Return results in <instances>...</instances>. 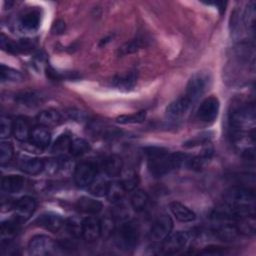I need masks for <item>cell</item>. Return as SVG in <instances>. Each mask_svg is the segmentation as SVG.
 <instances>
[{"label":"cell","mask_w":256,"mask_h":256,"mask_svg":"<svg viewBox=\"0 0 256 256\" xmlns=\"http://www.w3.org/2000/svg\"><path fill=\"white\" fill-rule=\"evenodd\" d=\"M202 254H212V255H219V254H223L225 253V251L222 249V247H215V246H211V247H207L205 248L203 251H201Z\"/></svg>","instance_id":"46"},{"label":"cell","mask_w":256,"mask_h":256,"mask_svg":"<svg viewBox=\"0 0 256 256\" xmlns=\"http://www.w3.org/2000/svg\"><path fill=\"white\" fill-rule=\"evenodd\" d=\"M14 208L16 211V216L23 221L28 219L33 214L36 208V202L34 198L30 196H23L16 201Z\"/></svg>","instance_id":"15"},{"label":"cell","mask_w":256,"mask_h":256,"mask_svg":"<svg viewBox=\"0 0 256 256\" xmlns=\"http://www.w3.org/2000/svg\"><path fill=\"white\" fill-rule=\"evenodd\" d=\"M30 138L34 146H37L39 148H44L50 144L51 133L47 127L40 125L32 129Z\"/></svg>","instance_id":"20"},{"label":"cell","mask_w":256,"mask_h":256,"mask_svg":"<svg viewBox=\"0 0 256 256\" xmlns=\"http://www.w3.org/2000/svg\"><path fill=\"white\" fill-rule=\"evenodd\" d=\"M237 229L240 234L254 235L255 234V217L254 214L243 216L236 220Z\"/></svg>","instance_id":"27"},{"label":"cell","mask_w":256,"mask_h":256,"mask_svg":"<svg viewBox=\"0 0 256 256\" xmlns=\"http://www.w3.org/2000/svg\"><path fill=\"white\" fill-rule=\"evenodd\" d=\"M36 120L39 123V125L49 128V127H54L59 125L62 122V117L58 111L54 109H48V110L41 111L37 115Z\"/></svg>","instance_id":"22"},{"label":"cell","mask_w":256,"mask_h":256,"mask_svg":"<svg viewBox=\"0 0 256 256\" xmlns=\"http://www.w3.org/2000/svg\"><path fill=\"white\" fill-rule=\"evenodd\" d=\"M169 207L172 214L180 222H191L196 218V214L191 209H189L187 206L183 205L180 202L173 201L169 204Z\"/></svg>","instance_id":"21"},{"label":"cell","mask_w":256,"mask_h":256,"mask_svg":"<svg viewBox=\"0 0 256 256\" xmlns=\"http://www.w3.org/2000/svg\"><path fill=\"white\" fill-rule=\"evenodd\" d=\"M40 12L38 10H30L20 18V27L26 32H34L40 26Z\"/></svg>","instance_id":"18"},{"label":"cell","mask_w":256,"mask_h":256,"mask_svg":"<svg viewBox=\"0 0 256 256\" xmlns=\"http://www.w3.org/2000/svg\"><path fill=\"white\" fill-rule=\"evenodd\" d=\"M254 121L255 109L253 104L239 106L230 112L229 123L232 134L244 133L250 124H254Z\"/></svg>","instance_id":"2"},{"label":"cell","mask_w":256,"mask_h":256,"mask_svg":"<svg viewBox=\"0 0 256 256\" xmlns=\"http://www.w3.org/2000/svg\"><path fill=\"white\" fill-rule=\"evenodd\" d=\"M143 42L141 39H135L132 40L130 42L125 43L120 49H119V53L121 55H126V54H130V53H134L136 51H138L142 46H143Z\"/></svg>","instance_id":"38"},{"label":"cell","mask_w":256,"mask_h":256,"mask_svg":"<svg viewBox=\"0 0 256 256\" xmlns=\"http://www.w3.org/2000/svg\"><path fill=\"white\" fill-rule=\"evenodd\" d=\"M243 23L248 30L253 31L254 29V22H255V3L250 2L243 14Z\"/></svg>","instance_id":"35"},{"label":"cell","mask_w":256,"mask_h":256,"mask_svg":"<svg viewBox=\"0 0 256 256\" xmlns=\"http://www.w3.org/2000/svg\"><path fill=\"white\" fill-rule=\"evenodd\" d=\"M193 104L194 103L184 94L168 105L166 109V114L169 118L178 119L182 117Z\"/></svg>","instance_id":"11"},{"label":"cell","mask_w":256,"mask_h":256,"mask_svg":"<svg viewBox=\"0 0 256 256\" xmlns=\"http://www.w3.org/2000/svg\"><path fill=\"white\" fill-rule=\"evenodd\" d=\"M148 201H149L148 195L143 190H134L130 200L132 208L137 212L143 211L146 208Z\"/></svg>","instance_id":"28"},{"label":"cell","mask_w":256,"mask_h":256,"mask_svg":"<svg viewBox=\"0 0 256 256\" xmlns=\"http://www.w3.org/2000/svg\"><path fill=\"white\" fill-rule=\"evenodd\" d=\"M45 99V95L38 90H26L19 92L15 96V101L27 107H35L41 104Z\"/></svg>","instance_id":"13"},{"label":"cell","mask_w":256,"mask_h":256,"mask_svg":"<svg viewBox=\"0 0 256 256\" xmlns=\"http://www.w3.org/2000/svg\"><path fill=\"white\" fill-rule=\"evenodd\" d=\"M76 208L81 213L89 214V215H96L102 210L103 206L100 201L95 200L90 197L83 196L77 200Z\"/></svg>","instance_id":"17"},{"label":"cell","mask_w":256,"mask_h":256,"mask_svg":"<svg viewBox=\"0 0 256 256\" xmlns=\"http://www.w3.org/2000/svg\"><path fill=\"white\" fill-rule=\"evenodd\" d=\"M67 114L69 115V117L73 120H77V121H82L85 118V114L84 112L80 111V110H75V109H70L69 112H67Z\"/></svg>","instance_id":"45"},{"label":"cell","mask_w":256,"mask_h":256,"mask_svg":"<svg viewBox=\"0 0 256 256\" xmlns=\"http://www.w3.org/2000/svg\"><path fill=\"white\" fill-rule=\"evenodd\" d=\"M173 221L167 215H162L156 219L150 230V238L155 242H162L171 233Z\"/></svg>","instance_id":"8"},{"label":"cell","mask_w":256,"mask_h":256,"mask_svg":"<svg viewBox=\"0 0 256 256\" xmlns=\"http://www.w3.org/2000/svg\"><path fill=\"white\" fill-rule=\"evenodd\" d=\"M211 156H212V150H210V149L204 150L200 155H198L194 158H190L187 166L193 170H201L207 164V162L210 160Z\"/></svg>","instance_id":"29"},{"label":"cell","mask_w":256,"mask_h":256,"mask_svg":"<svg viewBox=\"0 0 256 256\" xmlns=\"http://www.w3.org/2000/svg\"><path fill=\"white\" fill-rule=\"evenodd\" d=\"M211 136H209V133L206 132V133H203L201 135H198L196 136L195 138L193 139H190L189 141L185 142L184 146L185 147H194V146H197V145H201L202 143H206L210 140Z\"/></svg>","instance_id":"43"},{"label":"cell","mask_w":256,"mask_h":256,"mask_svg":"<svg viewBox=\"0 0 256 256\" xmlns=\"http://www.w3.org/2000/svg\"><path fill=\"white\" fill-rule=\"evenodd\" d=\"M0 45H1V48L3 50L7 51V52H10V53H18V52H20L19 43H15L11 39L7 38L4 34H1Z\"/></svg>","instance_id":"41"},{"label":"cell","mask_w":256,"mask_h":256,"mask_svg":"<svg viewBox=\"0 0 256 256\" xmlns=\"http://www.w3.org/2000/svg\"><path fill=\"white\" fill-rule=\"evenodd\" d=\"M82 222L83 221H79L76 218L68 219L66 222V227L68 232L74 237L82 236Z\"/></svg>","instance_id":"39"},{"label":"cell","mask_w":256,"mask_h":256,"mask_svg":"<svg viewBox=\"0 0 256 256\" xmlns=\"http://www.w3.org/2000/svg\"><path fill=\"white\" fill-rule=\"evenodd\" d=\"M123 169V160L118 155L108 156L103 163V170L106 175L110 177L119 176Z\"/></svg>","instance_id":"23"},{"label":"cell","mask_w":256,"mask_h":256,"mask_svg":"<svg viewBox=\"0 0 256 256\" xmlns=\"http://www.w3.org/2000/svg\"><path fill=\"white\" fill-rule=\"evenodd\" d=\"M121 183H122L124 189L126 190V192H130V191H134L136 189V187L139 183V179L135 173H129L121 180Z\"/></svg>","instance_id":"40"},{"label":"cell","mask_w":256,"mask_h":256,"mask_svg":"<svg viewBox=\"0 0 256 256\" xmlns=\"http://www.w3.org/2000/svg\"><path fill=\"white\" fill-rule=\"evenodd\" d=\"M137 82V72L136 71H130L124 74H120L115 76L111 84L115 88L121 90V91H129L133 89Z\"/></svg>","instance_id":"16"},{"label":"cell","mask_w":256,"mask_h":256,"mask_svg":"<svg viewBox=\"0 0 256 256\" xmlns=\"http://www.w3.org/2000/svg\"><path fill=\"white\" fill-rule=\"evenodd\" d=\"M140 231L137 222L123 221L116 232L115 241L117 246L122 250L134 249L139 241Z\"/></svg>","instance_id":"3"},{"label":"cell","mask_w":256,"mask_h":256,"mask_svg":"<svg viewBox=\"0 0 256 256\" xmlns=\"http://www.w3.org/2000/svg\"><path fill=\"white\" fill-rule=\"evenodd\" d=\"M97 167L92 162H82L78 164L74 172V180L79 187H88L96 178Z\"/></svg>","instance_id":"6"},{"label":"cell","mask_w":256,"mask_h":256,"mask_svg":"<svg viewBox=\"0 0 256 256\" xmlns=\"http://www.w3.org/2000/svg\"><path fill=\"white\" fill-rule=\"evenodd\" d=\"M190 234L186 231H177L164 239L160 245H158V253L161 254H175L182 250L188 243Z\"/></svg>","instance_id":"4"},{"label":"cell","mask_w":256,"mask_h":256,"mask_svg":"<svg viewBox=\"0 0 256 256\" xmlns=\"http://www.w3.org/2000/svg\"><path fill=\"white\" fill-rule=\"evenodd\" d=\"M71 142H72V140H71L69 135L62 134L54 142V144L52 146V151L54 153H58V154L64 153L66 151H69Z\"/></svg>","instance_id":"33"},{"label":"cell","mask_w":256,"mask_h":256,"mask_svg":"<svg viewBox=\"0 0 256 256\" xmlns=\"http://www.w3.org/2000/svg\"><path fill=\"white\" fill-rule=\"evenodd\" d=\"M31 131L29 121L25 117L20 116L13 121V135L18 141H27L30 138Z\"/></svg>","instance_id":"19"},{"label":"cell","mask_w":256,"mask_h":256,"mask_svg":"<svg viewBox=\"0 0 256 256\" xmlns=\"http://www.w3.org/2000/svg\"><path fill=\"white\" fill-rule=\"evenodd\" d=\"M20 169L31 175H36L41 173L44 170L45 163L42 159L36 157H29V156H21L18 161Z\"/></svg>","instance_id":"14"},{"label":"cell","mask_w":256,"mask_h":256,"mask_svg":"<svg viewBox=\"0 0 256 256\" xmlns=\"http://www.w3.org/2000/svg\"><path fill=\"white\" fill-rule=\"evenodd\" d=\"M126 193V190L124 189L121 181H114V182H109L108 190L106 197L108 200L114 204L120 203Z\"/></svg>","instance_id":"26"},{"label":"cell","mask_w":256,"mask_h":256,"mask_svg":"<svg viewBox=\"0 0 256 256\" xmlns=\"http://www.w3.org/2000/svg\"><path fill=\"white\" fill-rule=\"evenodd\" d=\"M209 81V76L206 73L198 72L194 74L187 83L185 95L195 103L206 92Z\"/></svg>","instance_id":"5"},{"label":"cell","mask_w":256,"mask_h":256,"mask_svg":"<svg viewBox=\"0 0 256 256\" xmlns=\"http://www.w3.org/2000/svg\"><path fill=\"white\" fill-rule=\"evenodd\" d=\"M53 28H55V33H61L64 31L65 29V25L63 22H56L54 25H53Z\"/></svg>","instance_id":"47"},{"label":"cell","mask_w":256,"mask_h":256,"mask_svg":"<svg viewBox=\"0 0 256 256\" xmlns=\"http://www.w3.org/2000/svg\"><path fill=\"white\" fill-rule=\"evenodd\" d=\"M108 186H109L108 181H106L103 178H97V176H96L94 181L88 187H89L90 193L92 195L97 196V197H102V196H106Z\"/></svg>","instance_id":"31"},{"label":"cell","mask_w":256,"mask_h":256,"mask_svg":"<svg viewBox=\"0 0 256 256\" xmlns=\"http://www.w3.org/2000/svg\"><path fill=\"white\" fill-rule=\"evenodd\" d=\"M13 154H14V150H13L11 143L2 141L1 145H0V162H1V164H5V163L9 162L12 159Z\"/></svg>","instance_id":"37"},{"label":"cell","mask_w":256,"mask_h":256,"mask_svg":"<svg viewBox=\"0 0 256 256\" xmlns=\"http://www.w3.org/2000/svg\"><path fill=\"white\" fill-rule=\"evenodd\" d=\"M21 219H19L17 216L14 219H10V220H6L4 222H2L1 224V234L2 236H13L15 235L19 228H20V223H21Z\"/></svg>","instance_id":"32"},{"label":"cell","mask_w":256,"mask_h":256,"mask_svg":"<svg viewBox=\"0 0 256 256\" xmlns=\"http://www.w3.org/2000/svg\"><path fill=\"white\" fill-rule=\"evenodd\" d=\"M1 80L2 82L5 81H11V82H16V81H21L22 80V74L10 67H7L5 65H1Z\"/></svg>","instance_id":"34"},{"label":"cell","mask_w":256,"mask_h":256,"mask_svg":"<svg viewBox=\"0 0 256 256\" xmlns=\"http://www.w3.org/2000/svg\"><path fill=\"white\" fill-rule=\"evenodd\" d=\"M219 100L216 97L206 98L199 106L197 118L205 123H212L218 116Z\"/></svg>","instance_id":"9"},{"label":"cell","mask_w":256,"mask_h":256,"mask_svg":"<svg viewBox=\"0 0 256 256\" xmlns=\"http://www.w3.org/2000/svg\"><path fill=\"white\" fill-rule=\"evenodd\" d=\"M55 242L46 235H36L31 238L28 244V251L34 256L50 254L55 248Z\"/></svg>","instance_id":"7"},{"label":"cell","mask_w":256,"mask_h":256,"mask_svg":"<svg viewBox=\"0 0 256 256\" xmlns=\"http://www.w3.org/2000/svg\"><path fill=\"white\" fill-rule=\"evenodd\" d=\"M146 118L145 111H139L130 115H121L116 118V121L121 124H129V123H141Z\"/></svg>","instance_id":"36"},{"label":"cell","mask_w":256,"mask_h":256,"mask_svg":"<svg viewBox=\"0 0 256 256\" xmlns=\"http://www.w3.org/2000/svg\"><path fill=\"white\" fill-rule=\"evenodd\" d=\"M24 185V178L20 175H7L3 177L1 188L7 193H17Z\"/></svg>","instance_id":"24"},{"label":"cell","mask_w":256,"mask_h":256,"mask_svg":"<svg viewBox=\"0 0 256 256\" xmlns=\"http://www.w3.org/2000/svg\"><path fill=\"white\" fill-rule=\"evenodd\" d=\"M102 235L101 221L96 217H87L82 222V236L88 242L96 241Z\"/></svg>","instance_id":"10"},{"label":"cell","mask_w":256,"mask_h":256,"mask_svg":"<svg viewBox=\"0 0 256 256\" xmlns=\"http://www.w3.org/2000/svg\"><path fill=\"white\" fill-rule=\"evenodd\" d=\"M214 235L222 241H233L240 234L236 225L222 224L213 229Z\"/></svg>","instance_id":"25"},{"label":"cell","mask_w":256,"mask_h":256,"mask_svg":"<svg viewBox=\"0 0 256 256\" xmlns=\"http://www.w3.org/2000/svg\"><path fill=\"white\" fill-rule=\"evenodd\" d=\"M36 224L51 232H57L63 227L64 221L59 214L46 212L36 219Z\"/></svg>","instance_id":"12"},{"label":"cell","mask_w":256,"mask_h":256,"mask_svg":"<svg viewBox=\"0 0 256 256\" xmlns=\"http://www.w3.org/2000/svg\"><path fill=\"white\" fill-rule=\"evenodd\" d=\"M13 133V121L7 116H1V126H0V136L2 139L7 138Z\"/></svg>","instance_id":"42"},{"label":"cell","mask_w":256,"mask_h":256,"mask_svg":"<svg viewBox=\"0 0 256 256\" xmlns=\"http://www.w3.org/2000/svg\"><path fill=\"white\" fill-rule=\"evenodd\" d=\"M148 158V170L154 177H162L170 171L187 165L190 157L184 153H169L164 148L148 147L145 149Z\"/></svg>","instance_id":"1"},{"label":"cell","mask_w":256,"mask_h":256,"mask_svg":"<svg viewBox=\"0 0 256 256\" xmlns=\"http://www.w3.org/2000/svg\"><path fill=\"white\" fill-rule=\"evenodd\" d=\"M89 150H90V145L86 140L82 138H76L72 140L69 152L74 157H79L86 154Z\"/></svg>","instance_id":"30"},{"label":"cell","mask_w":256,"mask_h":256,"mask_svg":"<svg viewBox=\"0 0 256 256\" xmlns=\"http://www.w3.org/2000/svg\"><path fill=\"white\" fill-rule=\"evenodd\" d=\"M114 218L112 216V218H106L104 220V223L101 222V227H102V234L105 235H110L113 233L115 225H114Z\"/></svg>","instance_id":"44"}]
</instances>
